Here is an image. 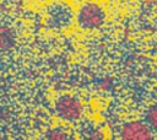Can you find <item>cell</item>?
I'll return each mask as SVG.
<instances>
[{
	"instance_id": "obj_3",
	"label": "cell",
	"mask_w": 157,
	"mask_h": 140,
	"mask_svg": "<svg viewBox=\"0 0 157 140\" xmlns=\"http://www.w3.org/2000/svg\"><path fill=\"white\" fill-rule=\"evenodd\" d=\"M120 138L124 140H151L153 131L145 120H130L123 124Z\"/></svg>"
},
{
	"instance_id": "obj_4",
	"label": "cell",
	"mask_w": 157,
	"mask_h": 140,
	"mask_svg": "<svg viewBox=\"0 0 157 140\" xmlns=\"http://www.w3.org/2000/svg\"><path fill=\"white\" fill-rule=\"evenodd\" d=\"M15 44L12 31L5 26H0V50H7Z\"/></svg>"
},
{
	"instance_id": "obj_2",
	"label": "cell",
	"mask_w": 157,
	"mask_h": 140,
	"mask_svg": "<svg viewBox=\"0 0 157 140\" xmlns=\"http://www.w3.org/2000/svg\"><path fill=\"white\" fill-rule=\"evenodd\" d=\"M55 113L56 115L65 122H76L81 118L83 107L82 103L71 95H63L55 102Z\"/></svg>"
},
{
	"instance_id": "obj_6",
	"label": "cell",
	"mask_w": 157,
	"mask_h": 140,
	"mask_svg": "<svg viewBox=\"0 0 157 140\" xmlns=\"http://www.w3.org/2000/svg\"><path fill=\"white\" fill-rule=\"evenodd\" d=\"M44 138L45 139H50V140H66L69 139V133L59 126L55 128H50L44 133Z\"/></svg>"
},
{
	"instance_id": "obj_7",
	"label": "cell",
	"mask_w": 157,
	"mask_h": 140,
	"mask_svg": "<svg viewBox=\"0 0 157 140\" xmlns=\"http://www.w3.org/2000/svg\"><path fill=\"white\" fill-rule=\"evenodd\" d=\"M36 1H39V2H48V1H52V0H36Z\"/></svg>"
},
{
	"instance_id": "obj_5",
	"label": "cell",
	"mask_w": 157,
	"mask_h": 140,
	"mask_svg": "<svg viewBox=\"0 0 157 140\" xmlns=\"http://www.w3.org/2000/svg\"><path fill=\"white\" fill-rule=\"evenodd\" d=\"M145 122L152 129V131H157V103L147 108L145 112Z\"/></svg>"
},
{
	"instance_id": "obj_1",
	"label": "cell",
	"mask_w": 157,
	"mask_h": 140,
	"mask_svg": "<svg viewBox=\"0 0 157 140\" xmlns=\"http://www.w3.org/2000/svg\"><path fill=\"white\" fill-rule=\"evenodd\" d=\"M105 22V11L96 1H86L80 5L76 12V23L83 31H92L102 27Z\"/></svg>"
}]
</instances>
